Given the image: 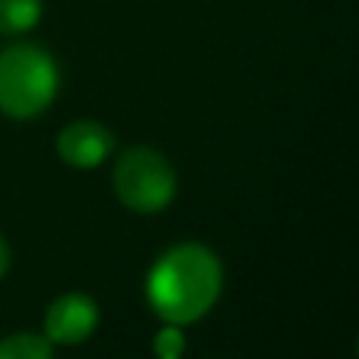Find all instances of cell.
Returning <instances> with one entry per match:
<instances>
[{
    "label": "cell",
    "instance_id": "cell-5",
    "mask_svg": "<svg viewBox=\"0 0 359 359\" xmlns=\"http://www.w3.org/2000/svg\"><path fill=\"white\" fill-rule=\"evenodd\" d=\"M115 149L112 132L98 121H73L56 135V154L73 168H95Z\"/></svg>",
    "mask_w": 359,
    "mask_h": 359
},
{
    "label": "cell",
    "instance_id": "cell-3",
    "mask_svg": "<svg viewBox=\"0 0 359 359\" xmlns=\"http://www.w3.org/2000/svg\"><path fill=\"white\" fill-rule=\"evenodd\" d=\"M112 188L123 208L135 213H157L171 205L177 194V174L160 151L132 146L112 168Z\"/></svg>",
    "mask_w": 359,
    "mask_h": 359
},
{
    "label": "cell",
    "instance_id": "cell-6",
    "mask_svg": "<svg viewBox=\"0 0 359 359\" xmlns=\"http://www.w3.org/2000/svg\"><path fill=\"white\" fill-rule=\"evenodd\" d=\"M45 0H0V36H22L36 28Z\"/></svg>",
    "mask_w": 359,
    "mask_h": 359
},
{
    "label": "cell",
    "instance_id": "cell-9",
    "mask_svg": "<svg viewBox=\"0 0 359 359\" xmlns=\"http://www.w3.org/2000/svg\"><path fill=\"white\" fill-rule=\"evenodd\" d=\"M8 269H11V247H8V241H6L3 233H0V280L6 278Z\"/></svg>",
    "mask_w": 359,
    "mask_h": 359
},
{
    "label": "cell",
    "instance_id": "cell-4",
    "mask_svg": "<svg viewBox=\"0 0 359 359\" xmlns=\"http://www.w3.org/2000/svg\"><path fill=\"white\" fill-rule=\"evenodd\" d=\"M98 303L84 292L59 294L45 311V339L50 345H81L98 328Z\"/></svg>",
    "mask_w": 359,
    "mask_h": 359
},
{
    "label": "cell",
    "instance_id": "cell-7",
    "mask_svg": "<svg viewBox=\"0 0 359 359\" xmlns=\"http://www.w3.org/2000/svg\"><path fill=\"white\" fill-rule=\"evenodd\" d=\"M0 359H53V345L45 334L17 331L0 339Z\"/></svg>",
    "mask_w": 359,
    "mask_h": 359
},
{
    "label": "cell",
    "instance_id": "cell-2",
    "mask_svg": "<svg viewBox=\"0 0 359 359\" xmlns=\"http://www.w3.org/2000/svg\"><path fill=\"white\" fill-rule=\"evenodd\" d=\"M59 93L56 59L34 42H14L0 50V112L14 121L42 115Z\"/></svg>",
    "mask_w": 359,
    "mask_h": 359
},
{
    "label": "cell",
    "instance_id": "cell-10",
    "mask_svg": "<svg viewBox=\"0 0 359 359\" xmlns=\"http://www.w3.org/2000/svg\"><path fill=\"white\" fill-rule=\"evenodd\" d=\"M356 356H359V339H356Z\"/></svg>",
    "mask_w": 359,
    "mask_h": 359
},
{
    "label": "cell",
    "instance_id": "cell-8",
    "mask_svg": "<svg viewBox=\"0 0 359 359\" xmlns=\"http://www.w3.org/2000/svg\"><path fill=\"white\" fill-rule=\"evenodd\" d=\"M154 356L157 359H180L182 351H185V337H182V325H174V323H165L157 337H154V345H151Z\"/></svg>",
    "mask_w": 359,
    "mask_h": 359
},
{
    "label": "cell",
    "instance_id": "cell-1",
    "mask_svg": "<svg viewBox=\"0 0 359 359\" xmlns=\"http://www.w3.org/2000/svg\"><path fill=\"white\" fill-rule=\"evenodd\" d=\"M222 292V264L202 244H177L157 258L146 297L163 323L188 325L205 317Z\"/></svg>",
    "mask_w": 359,
    "mask_h": 359
}]
</instances>
